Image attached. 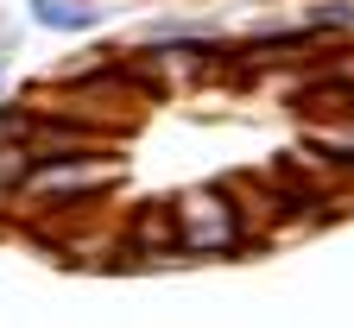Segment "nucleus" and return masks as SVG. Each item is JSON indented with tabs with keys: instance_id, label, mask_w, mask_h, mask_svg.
Here are the masks:
<instances>
[{
	"instance_id": "6e6552de",
	"label": "nucleus",
	"mask_w": 354,
	"mask_h": 328,
	"mask_svg": "<svg viewBox=\"0 0 354 328\" xmlns=\"http://www.w3.org/2000/svg\"><path fill=\"white\" fill-rule=\"evenodd\" d=\"M26 146H0V209H7V196H13V183L26 177Z\"/></svg>"
},
{
	"instance_id": "39448f33",
	"label": "nucleus",
	"mask_w": 354,
	"mask_h": 328,
	"mask_svg": "<svg viewBox=\"0 0 354 328\" xmlns=\"http://www.w3.org/2000/svg\"><path fill=\"white\" fill-rule=\"evenodd\" d=\"M26 19L51 38H88L102 26V7L95 0H26Z\"/></svg>"
},
{
	"instance_id": "f03ea898",
	"label": "nucleus",
	"mask_w": 354,
	"mask_h": 328,
	"mask_svg": "<svg viewBox=\"0 0 354 328\" xmlns=\"http://www.w3.org/2000/svg\"><path fill=\"white\" fill-rule=\"evenodd\" d=\"M177 215V247H184V265H228V259H253L259 240L247 227V209L234 196V183H190V190L171 196Z\"/></svg>"
},
{
	"instance_id": "f257e3e1",
	"label": "nucleus",
	"mask_w": 354,
	"mask_h": 328,
	"mask_svg": "<svg viewBox=\"0 0 354 328\" xmlns=\"http://www.w3.org/2000/svg\"><path fill=\"white\" fill-rule=\"evenodd\" d=\"M120 190H127V152L120 146H108V152H76V158H32L0 215H19V227H32V221H64V215H95Z\"/></svg>"
},
{
	"instance_id": "423d86ee",
	"label": "nucleus",
	"mask_w": 354,
	"mask_h": 328,
	"mask_svg": "<svg viewBox=\"0 0 354 328\" xmlns=\"http://www.w3.org/2000/svg\"><path fill=\"white\" fill-rule=\"evenodd\" d=\"M228 38L215 19H196V13H165V19H146L133 32V44H215Z\"/></svg>"
},
{
	"instance_id": "20e7f679",
	"label": "nucleus",
	"mask_w": 354,
	"mask_h": 328,
	"mask_svg": "<svg viewBox=\"0 0 354 328\" xmlns=\"http://www.w3.org/2000/svg\"><path fill=\"white\" fill-rule=\"evenodd\" d=\"M297 146H310L323 164H335L342 177H354V108L348 114H310V120H297Z\"/></svg>"
},
{
	"instance_id": "9d476101",
	"label": "nucleus",
	"mask_w": 354,
	"mask_h": 328,
	"mask_svg": "<svg viewBox=\"0 0 354 328\" xmlns=\"http://www.w3.org/2000/svg\"><path fill=\"white\" fill-rule=\"evenodd\" d=\"M0 32H7V26H0Z\"/></svg>"
},
{
	"instance_id": "1a4fd4ad",
	"label": "nucleus",
	"mask_w": 354,
	"mask_h": 328,
	"mask_svg": "<svg viewBox=\"0 0 354 328\" xmlns=\"http://www.w3.org/2000/svg\"><path fill=\"white\" fill-rule=\"evenodd\" d=\"M0 76H7V57H0Z\"/></svg>"
},
{
	"instance_id": "0eeeda50",
	"label": "nucleus",
	"mask_w": 354,
	"mask_h": 328,
	"mask_svg": "<svg viewBox=\"0 0 354 328\" xmlns=\"http://www.w3.org/2000/svg\"><path fill=\"white\" fill-rule=\"evenodd\" d=\"M297 19L317 38H354V0H304Z\"/></svg>"
},
{
	"instance_id": "7ed1b4c3",
	"label": "nucleus",
	"mask_w": 354,
	"mask_h": 328,
	"mask_svg": "<svg viewBox=\"0 0 354 328\" xmlns=\"http://www.w3.org/2000/svg\"><path fill=\"white\" fill-rule=\"evenodd\" d=\"M184 265V247H177V215L171 196L152 202H133L114 227V247H108V271H177Z\"/></svg>"
}]
</instances>
